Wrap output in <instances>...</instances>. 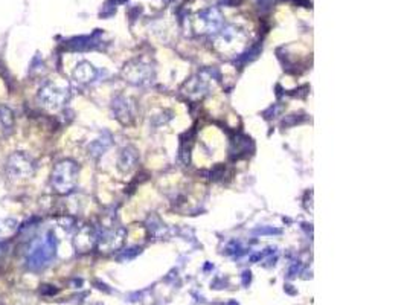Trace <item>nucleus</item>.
Masks as SVG:
<instances>
[{
    "mask_svg": "<svg viewBox=\"0 0 407 305\" xmlns=\"http://www.w3.org/2000/svg\"><path fill=\"white\" fill-rule=\"evenodd\" d=\"M75 76L79 81H90L95 76V70L89 63H81V64H78V67L75 70Z\"/></svg>",
    "mask_w": 407,
    "mask_h": 305,
    "instance_id": "nucleus-6",
    "label": "nucleus"
},
{
    "mask_svg": "<svg viewBox=\"0 0 407 305\" xmlns=\"http://www.w3.org/2000/svg\"><path fill=\"white\" fill-rule=\"evenodd\" d=\"M35 165L29 154L23 151L12 153L6 160V173L11 179H27L34 174Z\"/></svg>",
    "mask_w": 407,
    "mask_h": 305,
    "instance_id": "nucleus-3",
    "label": "nucleus"
},
{
    "mask_svg": "<svg viewBox=\"0 0 407 305\" xmlns=\"http://www.w3.org/2000/svg\"><path fill=\"white\" fill-rule=\"evenodd\" d=\"M0 127L5 134H9L14 130V113L6 105H0Z\"/></svg>",
    "mask_w": 407,
    "mask_h": 305,
    "instance_id": "nucleus-5",
    "label": "nucleus"
},
{
    "mask_svg": "<svg viewBox=\"0 0 407 305\" xmlns=\"http://www.w3.org/2000/svg\"><path fill=\"white\" fill-rule=\"evenodd\" d=\"M5 249H8V244H5V243H0V254H2V252H5Z\"/></svg>",
    "mask_w": 407,
    "mask_h": 305,
    "instance_id": "nucleus-7",
    "label": "nucleus"
},
{
    "mask_svg": "<svg viewBox=\"0 0 407 305\" xmlns=\"http://www.w3.org/2000/svg\"><path fill=\"white\" fill-rule=\"evenodd\" d=\"M66 99H67L66 90L56 87L52 82H46L38 90V101L47 108H58L60 105H63L66 102Z\"/></svg>",
    "mask_w": 407,
    "mask_h": 305,
    "instance_id": "nucleus-4",
    "label": "nucleus"
},
{
    "mask_svg": "<svg viewBox=\"0 0 407 305\" xmlns=\"http://www.w3.org/2000/svg\"><path fill=\"white\" fill-rule=\"evenodd\" d=\"M78 176V168L72 160H63L56 163L52 173V185L58 192H69L76 182Z\"/></svg>",
    "mask_w": 407,
    "mask_h": 305,
    "instance_id": "nucleus-2",
    "label": "nucleus"
},
{
    "mask_svg": "<svg viewBox=\"0 0 407 305\" xmlns=\"http://www.w3.org/2000/svg\"><path fill=\"white\" fill-rule=\"evenodd\" d=\"M56 254V240L52 232H47L44 238L37 240L26 254V267L29 270L44 269Z\"/></svg>",
    "mask_w": 407,
    "mask_h": 305,
    "instance_id": "nucleus-1",
    "label": "nucleus"
}]
</instances>
